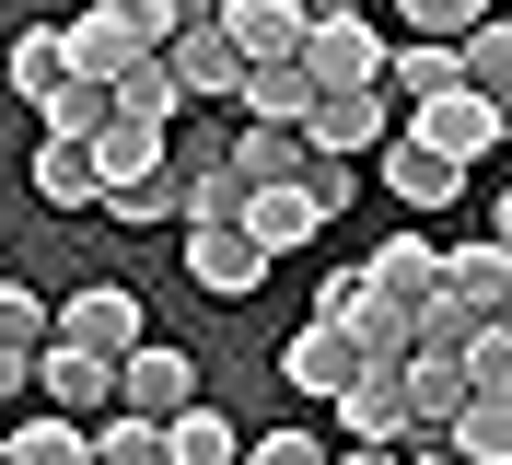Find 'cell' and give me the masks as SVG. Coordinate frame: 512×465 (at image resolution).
<instances>
[{"mask_svg": "<svg viewBox=\"0 0 512 465\" xmlns=\"http://www.w3.org/2000/svg\"><path fill=\"white\" fill-rule=\"evenodd\" d=\"M59 349H94V361H140V349H152V326H140V291H128V279H82V291H70L59 303Z\"/></svg>", "mask_w": 512, "mask_h": 465, "instance_id": "cell-1", "label": "cell"}, {"mask_svg": "<svg viewBox=\"0 0 512 465\" xmlns=\"http://www.w3.org/2000/svg\"><path fill=\"white\" fill-rule=\"evenodd\" d=\"M384 70H396V47L361 12H315V35H303V82L315 93H384Z\"/></svg>", "mask_w": 512, "mask_h": 465, "instance_id": "cell-2", "label": "cell"}, {"mask_svg": "<svg viewBox=\"0 0 512 465\" xmlns=\"http://www.w3.org/2000/svg\"><path fill=\"white\" fill-rule=\"evenodd\" d=\"M361 372H373V361H361V338H350V326H315V314H303V326H291V349H280V384H291L303 407H338Z\"/></svg>", "mask_w": 512, "mask_h": 465, "instance_id": "cell-3", "label": "cell"}, {"mask_svg": "<svg viewBox=\"0 0 512 465\" xmlns=\"http://www.w3.org/2000/svg\"><path fill=\"white\" fill-rule=\"evenodd\" d=\"M187 407H210V384H198V361L187 349H140V361L117 372V419H152V431H175V419H187Z\"/></svg>", "mask_w": 512, "mask_h": 465, "instance_id": "cell-4", "label": "cell"}, {"mask_svg": "<svg viewBox=\"0 0 512 465\" xmlns=\"http://www.w3.org/2000/svg\"><path fill=\"white\" fill-rule=\"evenodd\" d=\"M59 35H70V70H82V82H105V93H117L140 59H163V35L140 24V0H117V12H82V24H59Z\"/></svg>", "mask_w": 512, "mask_h": 465, "instance_id": "cell-5", "label": "cell"}, {"mask_svg": "<svg viewBox=\"0 0 512 465\" xmlns=\"http://www.w3.org/2000/svg\"><path fill=\"white\" fill-rule=\"evenodd\" d=\"M408 140H419V152H443L454 175H478V163L501 152V105H489V93H443V105H419V117H408Z\"/></svg>", "mask_w": 512, "mask_h": 465, "instance_id": "cell-6", "label": "cell"}, {"mask_svg": "<svg viewBox=\"0 0 512 465\" xmlns=\"http://www.w3.org/2000/svg\"><path fill=\"white\" fill-rule=\"evenodd\" d=\"M466 407H478V384H466V361H431V349H419V361H408V454H443Z\"/></svg>", "mask_w": 512, "mask_h": 465, "instance_id": "cell-7", "label": "cell"}, {"mask_svg": "<svg viewBox=\"0 0 512 465\" xmlns=\"http://www.w3.org/2000/svg\"><path fill=\"white\" fill-rule=\"evenodd\" d=\"M384 140H396V105L384 93H326L315 117H303V152H326V163H361Z\"/></svg>", "mask_w": 512, "mask_h": 465, "instance_id": "cell-8", "label": "cell"}, {"mask_svg": "<svg viewBox=\"0 0 512 465\" xmlns=\"http://www.w3.org/2000/svg\"><path fill=\"white\" fill-rule=\"evenodd\" d=\"M361 279H373L384 303L431 314V303H443V245H431V233H419V221H408V233H384V245L361 256Z\"/></svg>", "mask_w": 512, "mask_h": 465, "instance_id": "cell-9", "label": "cell"}, {"mask_svg": "<svg viewBox=\"0 0 512 465\" xmlns=\"http://www.w3.org/2000/svg\"><path fill=\"white\" fill-rule=\"evenodd\" d=\"M163 59H175V82H187V93H222V105H245V47L222 35V12H187Z\"/></svg>", "mask_w": 512, "mask_h": 465, "instance_id": "cell-10", "label": "cell"}, {"mask_svg": "<svg viewBox=\"0 0 512 465\" xmlns=\"http://www.w3.org/2000/svg\"><path fill=\"white\" fill-rule=\"evenodd\" d=\"M35 384H47V407H59V419H82V431H105V419H117V361H94V349H47V361H35Z\"/></svg>", "mask_w": 512, "mask_h": 465, "instance_id": "cell-11", "label": "cell"}, {"mask_svg": "<svg viewBox=\"0 0 512 465\" xmlns=\"http://www.w3.org/2000/svg\"><path fill=\"white\" fill-rule=\"evenodd\" d=\"M222 35L245 47V70H303V35H315V12H291V0H233Z\"/></svg>", "mask_w": 512, "mask_h": 465, "instance_id": "cell-12", "label": "cell"}, {"mask_svg": "<svg viewBox=\"0 0 512 465\" xmlns=\"http://www.w3.org/2000/svg\"><path fill=\"white\" fill-rule=\"evenodd\" d=\"M187 279L210 303H245V291H268V256H256L245 221H233V233H187Z\"/></svg>", "mask_w": 512, "mask_h": 465, "instance_id": "cell-13", "label": "cell"}, {"mask_svg": "<svg viewBox=\"0 0 512 465\" xmlns=\"http://www.w3.org/2000/svg\"><path fill=\"white\" fill-rule=\"evenodd\" d=\"M384 186H396V210H408V221H431V210H454V198H466V175H454L443 152H419L408 128L384 140Z\"/></svg>", "mask_w": 512, "mask_h": 465, "instance_id": "cell-14", "label": "cell"}, {"mask_svg": "<svg viewBox=\"0 0 512 465\" xmlns=\"http://www.w3.org/2000/svg\"><path fill=\"white\" fill-rule=\"evenodd\" d=\"M245 198H256V186L233 175V152H210V163H187V175H175V221H187V233H233V221H245Z\"/></svg>", "mask_w": 512, "mask_h": 465, "instance_id": "cell-15", "label": "cell"}, {"mask_svg": "<svg viewBox=\"0 0 512 465\" xmlns=\"http://www.w3.org/2000/svg\"><path fill=\"white\" fill-rule=\"evenodd\" d=\"M338 431H350V442H384V454H408V372H361L350 396H338Z\"/></svg>", "mask_w": 512, "mask_h": 465, "instance_id": "cell-16", "label": "cell"}, {"mask_svg": "<svg viewBox=\"0 0 512 465\" xmlns=\"http://www.w3.org/2000/svg\"><path fill=\"white\" fill-rule=\"evenodd\" d=\"M443 303L489 314V326H501V314H512V256L489 245V233H478V245H454V256H443Z\"/></svg>", "mask_w": 512, "mask_h": 465, "instance_id": "cell-17", "label": "cell"}, {"mask_svg": "<svg viewBox=\"0 0 512 465\" xmlns=\"http://www.w3.org/2000/svg\"><path fill=\"white\" fill-rule=\"evenodd\" d=\"M245 233H256V256L280 268L291 245H315V233H326V210L303 198V186H256V198H245Z\"/></svg>", "mask_w": 512, "mask_h": 465, "instance_id": "cell-18", "label": "cell"}, {"mask_svg": "<svg viewBox=\"0 0 512 465\" xmlns=\"http://www.w3.org/2000/svg\"><path fill=\"white\" fill-rule=\"evenodd\" d=\"M94 163H105V198H128V186H163L175 175V152H163V128H140V117H117L94 140Z\"/></svg>", "mask_w": 512, "mask_h": 465, "instance_id": "cell-19", "label": "cell"}, {"mask_svg": "<svg viewBox=\"0 0 512 465\" xmlns=\"http://www.w3.org/2000/svg\"><path fill=\"white\" fill-rule=\"evenodd\" d=\"M35 198L47 210H105V163L82 140H35Z\"/></svg>", "mask_w": 512, "mask_h": 465, "instance_id": "cell-20", "label": "cell"}, {"mask_svg": "<svg viewBox=\"0 0 512 465\" xmlns=\"http://www.w3.org/2000/svg\"><path fill=\"white\" fill-rule=\"evenodd\" d=\"M443 93H466V47H396V70H384V105H443Z\"/></svg>", "mask_w": 512, "mask_h": 465, "instance_id": "cell-21", "label": "cell"}, {"mask_svg": "<svg viewBox=\"0 0 512 465\" xmlns=\"http://www.w3.org/2000/svg\"><path fill=\"white\" fill-rule=\"evenodd\" d=\"M82 70H70V35H47V24H24L12 35V93L24 105H47V93H70Z\"/></svg>", "mask_w": 512, "mask_h": 465, "instance_id": "cell-22", "label": "cell"}, {"mask_svg": "<svg viewBox=\"0 0 512 465\" xmlns=\"http://www.w3.org/2000/svg\"><path fill=\"white\" fill-rule=\"evenodd\" d=\"M187 105H198V93L175 82V59H140V70L117 82V117H140V128H175Z\"/></svg>", "mask_w": 512, "mask_h": 465, "instance_id": "cell-23", "label": "cell"}, {"mask_svg": "<svg viewBox=\"0 0 512 465\" xmlns=\"http://www.w3.org/2000/svg\"><path fill=\"white\" fill-rule=\"evenodd\" d=\"M326 93L303 82V70H245V128H303Z\"/></svg>", "mask_w": 512, "mask_h": 465, "instance_id": "cell-24", "label": "cell"}, {"mask_svg": "<svg viewBox=\"0 0 512 465\" xmlns=\"http://www.w3.org/2000/svg\"><path fill=\"white\" fill-rule=\"evenodd\" d=\"M303 128H245V140H233V175L245 186H303Z\"/></svg>", "mask_w": 512, "mask_h": 465, "instance_id": "cell-25", "label": "cell"}, {"mask_svg": "<svg viewBox=\"0 0 512 465\" xmlns=\"http://www.w3.org/2000/svg\"><path fill=\"white\" fill-rule=\"evenodd\" d=\"M163 465H245V431H233L222 407H187V419L163 431Z\"/></svg>", "mask_w": 512, "mask_h": 465, "instance_id": "cell-26", "label": "cell"}, {"mask_svg": "<svg viewBox=\"0 0 512 465\" xmlns=\"http://www.w3.org/2000/svg\"><path fill=\"white\" fill-rule=\"evenodd\" d=\"M0 349H12V361H47V349H59V303H35L24 279H0Z\"/></svg>", "mask_w": 512, "mask_h": 465, "instance_id": "cell-27", "label": "cell"}, {"mask_svg": "<svg viewBox=\"0 0 512 465\" xmlns=\"http://www.w3.org/2000/svg\"><path fill=\"white\" fill-rule=\"evenodd\" d=\"M443 454H454V465H512V396H478L466 419H454Z\"/></svg>", "mask_w": 512, "mask_h": 465, "instance_id": "cell-28", "label": "cell"}, {"mask_svg": "<svg viewBox=\"0 0 512 465\" xmlns=\"http://www.w3.org/2000/svg\"><path fill=\"white\" fill-rule=\"evenodd\" d=\"M12 465H94V431L47 407V419H24V431H12Z\"/></svg>", "mask_w": 512, "mask_h": 465, "instance_id": "cell-29", "label": "cell"}, {"mask_svg": "<svg viewBox=\"0 0 512 465\" xmlns=\"http://www.w3.org/2000/svg\"><path fill=\"white\" fill-rule=\"evenodd\" d=\"M466 93L512 105V24H478V35H466Z\"/></svg>", "mask_w": 512, "mask_h": 465, "instance_id": "cell-30", "label": "cell"}, {"mask_svg": "<svg viewBox=\"0 0 512 465\" xmlns=\"http://www.w3.org/2000/svg\"><path fill=\"white\" fill-rule=\"evenodd\" d=\"M94 465H163V431H152V419H105V431H94Z\"/></svg>", "mask_w": 512, "mask_h": 465, "instance_id": "cell-31", "label": "cell"}, {"mask_svg": "<svg viewBox=\"0 0 512 465\" xmlns=\"http://www.w3.org/2000/svg\"><path fill=\"white\" fill-rule=\"evenodd\" d=\"M466 384H478V396H512V326H478V349H466Z\"/></svg>", "mask_w": 512, "mask_h": 465, "instance_id": "cell-32", "label": "cell"}, {"mask_svg": "<svg viewBox=\"0 0 512 465\" xmlns=\"http://www.w3.org/2000/svg\"><path fill=\"white\" fill-rule=\"evenodd\" d=\"M361 291H373L361 268H326V279H315V326H350V314H361Z\"/></svg>", "mask_w": 512, "mask_h": 465, "instance_id": "cell-33", "label": "cell"}, {"mask_svg": "<svg viewBox=\"0 0 512 465\" xmlns=\"http://www.w3.org/2000/svg\"><path fill=\"white\" fill-rule=\"evenodd\" d=\"M245 465H338L315 431H268V442H245Z\"/></svg>", "mask_w": 512, "mask_h": 465, "instance_id": "cell-34", "label": "cell"}, {"mask_svg": "<svg viewBox=\"0 0 512 465\" xmlns=\"http://www.w3.org/2000/svg\"><path fill=\"white\" fill-rule=\"evenodd\" d=\"M303 198H315V210L338 221V210H350V198H361V186H350V163H326V152H315V163H303Z\"/></svg>", "mask_w": 512, "mask_h": 465, "instance_id": "cell-35", "label": "cell"}, {"mask_svg": "<svg viewBox=\"0 0 512 465\" xmlns=\"http://www.w3.org/2000/svg\"><path fill=\"white\" fill-rule=\"evenodd\" d=\"M105 210H117V221H175V175H163V186H128V198H105Z\"/></svg>", "mask_w": 512, "mask_h": 465, "instance_id": "cell-36", "label": "cell"}, {"mask_svg": "<svg viewBox=\"0 0 512 465\" xmlns=\"http://www.w3.org/2000/svg\"><path fill=\"white\" fill-rule=\"evenodd\" d=\"M24 384H35V361H12V349H0V407H24Z\"/></svg>", "mask_w": 512, "mask_h": 465, "instance_id": "cell-37", "label": "cell"}, {"mask_svg": "<svg viewBox=\"0 0 512 465\" xmlns=\"http://www.w3.org/2000/svg\"><path fill=\"white\" fill-rule=\"evenodd\" d=\"M489 245L512 256V186H501V198H489Z\"/></svg>", "mask_w": 512, "mask_h": 465, "instance_id": "cell-38", "label": "cell"}, {"mask_svg": "<svg viewBox=\"0 0 512 465\" xmlns=\"http://www.w3.org/2000/svg\"><path fill=\"white\" fill-rule=\"evenodd\" d=\"M338 465H408V454H384V442H350V454H338Z\"/></svg>", "mask_w": 512, "mask_h": 465, "instance_id": "cell-39", "label": "cell"}, {"mask_svg": "<svg viewBox=\"0 0 512 465\" xmlns=\"http://www.w3.org/2000/svg\"><path fill=\"white\" fill-rule=\"evenodd\" d=\"M408 465H454V454H408Z\"/></svg>", "mask_w": 512, "mask_h": 465, "instance_id": "cell-40", "label": "cell"}, {"mask_svg": "<svg viewBox=\"0 0 512 465\" xmlns=\"http://www.w3.org/2000/svg\"><path fill=\"white\" fill-rule=\"evenodd\" d=\"M0 465H12V431H0Z\"/></svg>", "mask_w": 512, "mask_h": 465, "instance_id": "cell-41", "label": "cell"}, {"mask_svg": "<svg viewBox=\"0 0 512 465\" xmlns=\"http://www.w3.org/2000/svg\"><path fill=\"white\" fill-rule=\"evenodd\" d=\"M501 140H512V105H501Z\"/></svg>", "mask_w": 512, "mask_h": 465, "instance_id": "cell-42", "label": "cell"}, {"mask_svg": "<svg viewBox=\"0 0 512 465\" xmlns=\"http://www.w3.org/2000/svg\"><path fill=\"white\" fill-rule=\"evenodd\" d=\"M501 326H512V314H501Z\"/></svg>", "mask_w": 512, "mask_h": 465, "instance_id": "cell-43", "label": "cell"}]
</instances>
